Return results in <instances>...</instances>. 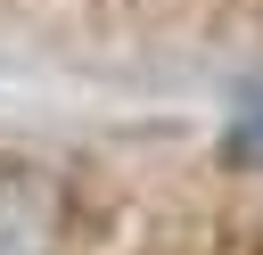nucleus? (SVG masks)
Masks as SVG:
<instances>
[{
	"label": "nucleus",
	"mask_w": 263,
	"mask_h": 255,
	"mask_svg": "<svg viewBox=\"0 0 263 255\" xmlns=\"http://www.w3.org/2000/svg\"><path fill=\"white\" fill-rule=\"evenodd\" d=\"M222 156H238V165H263V107H247V115L222 132Z\"/></svg>",
	"instance_id": "f03ea898"
},
{
	"label": "nucleus",
	"mask_w": 263,
	"mask_h": 255,
	"mask_svg": "<svg viewBox=\"0 0 263 255\" xmlns=\"http://www.w3.org/2000/svg\"><path fill=\"white\" fill-rule=\"evenodd\" d=\"M74 197L49 165L0 156V255H66Z\"/></svg>",
	"instance_id": "f257e3e1"
}]
</instances>
